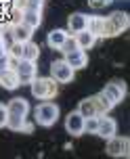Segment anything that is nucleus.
<instances>
[{
	"label": "nucleus",
	"instance_id": "f8f14e48",
	"mask_svg": "<svg viewBox=\"0 0 130 159\" xmlns=\"http://www.w3.org/2000/svg\"><path fill=\"white\" fill-rule=\"evenodd\" d=\"M86 23H88V15L84 13H72L69 19H67V34H78L82 30H86Z\"/></svg>",
	"mask_w": 130,
	"mask_h": 159
},
{
	"label": "nucleus",
	"instance_id": "0eeeda50",
	"mask_svg": "<svg viewBox=\"0 0 130 159\" xmlns=\"http://www.w3.org/2000/svg\"><path fill=\"white\" fill-rule=\"evenodd\" d=\"M13 69H15L17 78L21 82V86L23 84H30L36 75H38V67H36V61H25V59H19L13 63Z\"/></svg>",
	"mask_w": 130,
	"mask_h": 159
},
{
	"label": "nucleus",
	"instance_id": "7ed1b4c3",
	"mask_svg": "<svg viewBox=\"0 0 130 159\" xmlns=\"http://www.w3.org/2000/svg\"><path fill=\"white\" fill-rule=\"evenodd\" d=\"M59 113H61V109H59L57 103H53V101H42V103L34 109V117H36V124H38V126L50 128V126L57 124Z\"/></svg>",
	"mask_w": 130,
	"mask_h": 159
},
{
	"label": "nucleus",
	"instance_id": "39448f33",
	"mask_svg": "<svg viewBox=\"0 0 130 159\" xmlns=\"http://www.w3.org/2000/svg\"><path fill=\"white\" fill-rule=\"evenodd\" d=\"M50 78L55 80L57 84H69L76 78V69L67 65L65 59H57L50 63Z\"/></svg>",
	"mask_w": 130,
	"mask_h": 159
},
{
	"label": "nucleus",
	"instance_id": "f3484780",
	"mask_svg": "<svg viewBox=\"0 0 130 159\" xmlns=\"http://www.w3.org/2000/svg\"><path fill=\"white\" fill-rule=\"evenodd\" d=\"M7 111L15 113V115H27L30 113V103L25 98H21V96H17V98H13V101L7 103Z\"/></svg>",
	"mask_w": 130,
	"mask_h": 159
},
{
	"label": "nucleus",
	"instance_id": "9b49d317",
	"mask_svg": "<svg viewBox=\"0 0 130 159\" xmlns=\"http://www.w3.org/2000/svg\"><path fill=\"white\" fill-rule=\"evenodd\" d=\"M0 86L7 88V90H15V88L21 86V82L17 78V73L13 67H4V69H0Z\"/></svg>",
	"mask_w": 130,
	"mask_h": 159
},
{
	"label": "nucleus",
	"instance_id": "6ab92c4d",
	"mask_svg": "<svg viewBox=\"0 0 130 159\" xmlns=\"http://www.w3.org/2000/svg\"><path fill=\"white\" fill-rule=\"evenodd\" d=\"M38 57H40V46L30 40V42H23V48H21V59L25 61H38Z\"/></svg>",
	"mask_w": 130,
	"mask_h": 159
},
{
	"label": "nucleus",
	"instance_id": "412c9836",
	"mask_svg": "<svg viewBox=\"0 0 130 159\" xmlns=\"http://www.w3.org/2000/svg\"><path fill=\"white\" fill-rule=\"evenodd\" d=\"M92 101H95V105H97V111H99V115H105V113H109V109H111V105L105 101V96L101 94H95L92 96Z\"/></svg>",
	"mask_w": 130,
	"mask_h": 159
},
{
	"label": "nucleus",
	"instance_id": "20e7f679",
	"mask_svg": "<svg viewBox=\"0 0 130 159\" xmlns=\"http://www.w3.org/2000/svg\"><path fill=\"white\" fill-rule=\"evenodd\" d=\"M101 94L105 96V101L111 107H115V105H120L126 98V84H124L122 80H111V82H107L105 86H103Z\"/></svg>",
	"mask_w": 130,
	"mask_h": 159
},
{
	"label": "nucleus",
	"instance_id": "ddd939ff",
	"mask_svg": "<svg viewBox=\"0 0 130 159\" xmlns=\"http://www.w3.org/2000/svg\"><path fill=\"white\" fill-rule=\"evenodd\" d=\"M21 23L30 25L32 30L40 27V23H42V11H38V8H21Z\"/></svg>",
	"mask_w": 130,
	"mask_h": 159
},
{
	"label": "nucleus",
	"instance_id": "f03ea898",
	"mask_svg": "<svg viewBox=\"0 0 130 159\" xmlns=\"http://www.w3.org/2000/svg\"><path fill=\"white\" fill-rule=\"evenodd\" d=\"M30 90H32V96L38 98V101H50L55 98L59 92V84L53 78H36L30 82Z\"/></svg>",
	"mask_w": 130,
	"mask_h": 159
},
{
	"label": "nucleus",
	"instance_id": "aec40b11",
	"mask_svg": "<svg viewBox=\"0 0 130 159\" xmlns=\"http://www.w3.org/2000/svg\"><path fill=\"white\" fill-rule=\"evenodd\" d=\"M86 30H88L95 38H103V17L97 15H88V23H86Z\"/></svg>",
	"mask_w": 130,
	"mask_h": 159
},
{
	"label": "nucleus",
	"instance_id": "4468645a",
	"mask_svg": "<svg viewBox=\"0 0 130 159\" xmlns=\"http://www.w3.org/2000/svg\"><path fill=\"white\" fill-rule=\"evenodd\" d=\"M11 32H13V40H15V42H21V44H23V42H30V40L34 38V30L25 23L11 25Z\"/></svg>",
	"mask_w": 130,
	"mask_h": 159
},
{
	"label": "nucleus",
	"instance_id": "f257e3e1",
	"mask_svg": "<svg viewBox=\"0 0 130 159\" xmlns=\"http://www.w3.org/2000/svg\"><path fill=\"white\" fill-rule=\"evenodd\" d=\"M130 27V17L126 11H114L111 15L103 17V38H115Z\"/></svg>",
	"mask_w": 130,
	"mask_h": 159
},
{
	"label": "nucleus",
	"instance_id": "6e6552de",
	"mask_svg": "<svg viewBox=\"0 0 130 159\" xmlns=\"http://www.w3.org/2000/svg\"><path fill=\"white\" fill-rule=\"evenodd\" d=\"M65 130H67V134H72V136H82L84 134V117L78 111L67 113V117H65Z\"/></svg>",
	"mask_w": 130,
	"mask_h": 159
},
{
	"label": "nucleus",
	"instance_id": "dca6fc26",
	"mask_svg": "<svg viewBox=\"0 0 130 159\" xmlns=\"http://www.w3.org/2000/svg\"><path fill=\"white\" fill-rule=\"evenodd\" d=\"M73 38H76V44H78V48H82V50H90V48L97 44V38H95V36H92L88 30H82V32L73 34Z\"/></svg>",
	"mask_w": 130,
	"mask_h": 159
},
{
	"label": "nucleus",
	"instance_id": "a211bd4d",
	"mask_svg": "<svg viewBox=\"0 0 130 159\" xmlns=\"http://www.w3.org/2000/svg\"><path fill=\"white\" fill-rule=\"evenodd\" d=\"M76 111L80 113L82 117H99V111H97V105H95V101H92V96H88V98H84V101H80V105H78V109Z\"/></svg>",
	"mask_w": 130,
	"mask_h": 159
},
{
	"label": "nucleus",
	"instance_id": "423d86ee",
	"mask_svg": "<svg viewBox=\"0 0 130 159\" xmlns=\"http://www.w3.org/2000/svg\"><path fill=\"white\" fill-rule=\"evenodd\" d=\"M107 144H105V151L107 155H111V157H128L130 155V140L126 138V136H109V138H105Z\"/></svg>",
	"mask_w": 130,
	"mask_h": 159
},
{
	"label": "nucleus",
	"instance_id": "b1692460",
	"mask_svg": "<svg viewBox=\"0 0 130 159\" xmlns=\"http://www.w3.org/2000/svg\"><path fill=\"white\" fill-rule=\"evenodd\" d=\"M7 117H8L7 105H2V103H0V128H7Z\"/></svg>",
	"mask_w": 130,
	"mask_h": 159
},
{
	"label": "nucleus",
	"instance_id": "9d476101",
	"mask_svg": "<svg viewBox=\"0 0 130 159\" xmlns=\"http://www.w3.org/2000/svg\"><path fill=\"white\" fill-rule=\"evenodd\" d=\"M63 59L67 61V65H69V67H73V69H76V71H78V69H84V67L88 65V55H86V50H82V48H76V50L65 52Z\"/></svg>",
	"mask_w": 130,
	"mask_h": 159
},
{
	"label": "nucleus",
	"instance_id": "1a4fd4ad",
	"mask_svg": "<svg viewBox=\"0 0 130 159\" xmlns=\"http://www.w3.org/2000/svg\"><path fill=\"white\" fill-rule=\"evenodd\" d=\"M97 136H101V138H109V136L118 134V124H115L114 117H109V115H99V126H97V132H95Z\"/></svg>",
	"mask_w": 130,
	"mask_h": 159
},
{
	"label": "nucleus",
	"instance_id": "2eb2a0df",
	"mask_svg": "<svg viewBox=\"0 0 130 159\" xmlns=\"http://www.w3.org/2000/svg\"><path fill=\"white\" fill-rule=\"evenodd\" d=\"M67 36L69 34L65 32V30H50L49 36H46V44H49L50 48H55V50H61V46H63V42L67 40Z\"/></svg>",
	"mask_w": 130,
	"mask_h": 159
},
{
	"label": "nucleus",
	"instance_id": "5701e85b",
	"mask_svg": "<svg viewBox=\"0 0 130 159\" xmlns=\"http://www.w3.org/2000/svg\"><path fill=\"white\" fill-rule=\"evenodd\" d=\"M88 2V7L90 8H95V11H99V8H105L111 0H86Z\"/></svg>",
	"mask_w": 130,
	"mask_h": 159
},
{
	"label": "nucleus",
	"instance_id": "4be33fe9",
	"mask_svg": "<svg viewBox=\"0 0 130 159\" xmlns=\"http://www.w3.org/2000/svg\"><path fill=\"white\" fill-rule=\"evenodd\" d=\"M76 48H78V44H76V38L69 34V36H67V40L63 42V46H61V52L65 55V52H69V50H76Z\"/></svg>",
	"mask_w": 130,
	"mask_h": 159
}]
</instances>
